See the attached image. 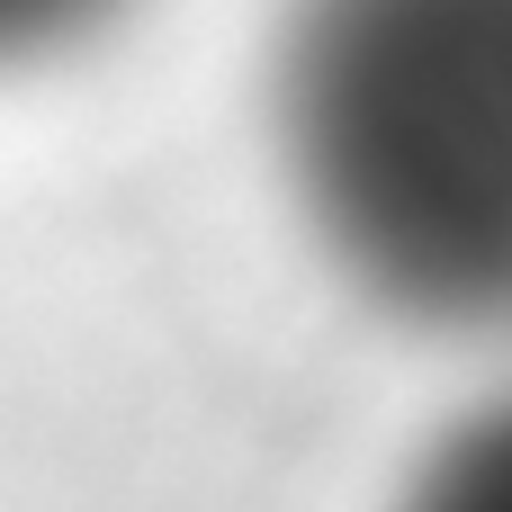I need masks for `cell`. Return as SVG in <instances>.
Returning <instances> with one entry per match:
<instances>
[{"mask_svg":"<svg viewBox=\"0 0 512 512\" xmlns=\"http://www.w3.org/2000/svg\"><path fill=\"white\" fill-rule=\"evenodd\" d=\"M405 512H512V396L486 405L459 441L432 450V468L414 477Z\"/></svg>","mask_w":512,"mask_h":512,"instance_id":"cell-2","label":"cell"},{"mask_svg":"<svg viewBox=\"0 0 512 512\" xmlns=\"http://www.w3.org/2000/svg\"><path fill=\"white\" fill-rule=\"evenodd\" d=\"M117 0H0V63H27V54H54L72 36H90Z\"/></svg>","mask_w":512,"mask_h":512,"instance_id":"cell-3","label":"cell"},{"mask_svg":"<svg viewBox=\"0 0 512 512\" xmlns=\"http://www.w3.org/2000/svg\"><path fill=\"white\" fill-rule=\"evenodd\" d=\"M279 144L333 261L414 324H512V0H297Z\"/></svg>","mask_w":512,"mask_h":512,"instance_id":"cell-1","label":"cell"}]
</instances>
